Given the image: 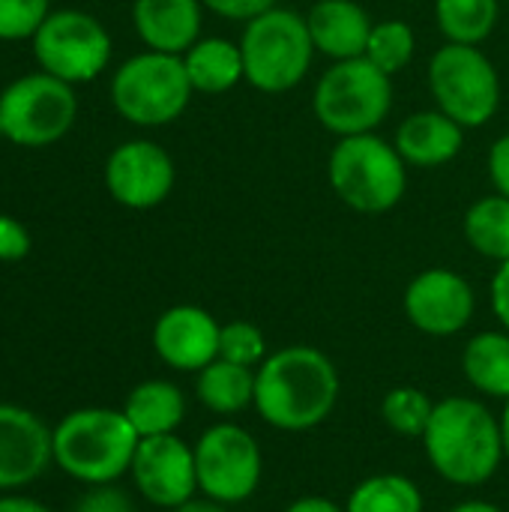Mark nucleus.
<instances>
[{"instance_id":"nucleus-1","label":"nucleus","mask_w":509,"mask_h":512,"mask_svg":"<svg viewBox=\"0 0 509 512\" xmlns=\"http://www.w3.org/2000/svg\"><path fill=\"white\" fill-rule=\"evenodd\" d=\"M339 387V372L324 351L291 345L258 366L255 408L273 429L309 432L333 414Z\"/></svg>"},{"instance_id":"nucleus-2","label":"nucleus","mask_w":509,"mask_h":512,"mask_svg":"<svg viewBox=\"0 0 509 512\" xmlns=\"http://www.w3.org/2000/svg\"><path fill=\"white\" fill-rule=\"evenodd\" d=\"M423 447L432 468L453 486H483L504 462L501 420L465 396L435 402L432 420L423 432Z\"/></svg>"},{"instance_id":"nucleus-3","label":"nucleus","mask_w":509,"mask_h":512,"mask_svg":"<svg viewBox=\"0 0 509 512\" xmlns=\"http://www.w3.org/2000/svg\"><path fill=\"white\" fill-rule=\"evenodd\" d=\"M141 435L132 429L123 411L81 408L60 420L51 432L54 462L78 483L111 486L135 459Z\"/></svg>"},{"instance_id":"nucleus-4","label":"nucleus","mask_w":509,"mask_h":512,"mask_svg":"<svg viewBox=\"0 0 509 512\" xmlns=\"http://www.w3.org/2000/svg\"><path fill=\"white\" fill-rule=\"evenodd\" d=\"M327 180L345 207L363 216H381L405 198L408 165L396 144L366 132L339 138L327 159Z\"/></svg>"},{"instance_id":"nucleus-5","label":"nucleus","mask_w":509,"mask_h":512,"mask_svg":"<svg viewBox=\"0 0 509 512\" xmlns=\"http://www.w3.org/2000/svg\"><path fill=\"white\" fill-rule=\"evenodd\" d=\"M240 54L243 78L255 90L285 93L309 75L315 42L300 12L273 6L264 15L246 21L240 36Z\"/></svg>"},{"instance_id":"nucleus-6","label":"nucleus","mask_w":509,"mask_h":512,"mask_svg":"<svg viewBox=\"0 0 509 512\" xmlns=\"http://www.w3.org/2000/svg\"><path fill=\"white\" fill-rule=\"evenodd\" d=\"M393 108V84L366 57L336 60L315 84L312 111L336 138L375 132Z\"/></svg>"},{"instance_id":"nucleus-7","label":"nucleus","mask_w":509,"mask_h":512,"mask_svg":"<svg viewBox=\"0 0 509 512\" xmlns=\"http://www.w3.org/2000/svg\"><path fill=\"white\" fill-rule=\"evenodd\" d=\"M183 54L144 51L117 66L111 78V105L132 126H168L192 99Z\"/></svg>"},{"instance_id":"nucleus-8","label":"nucleus","mask_w":509,"mask_h":512,"mask_svg":"<svg viewBox=\"0 0 509 512\" xmlns=\"http://www.w3.org/2000/svg\"><path fill=\"white\" fill-rule=\"evenodd\" d=\"M429 90L438 111L453 117L462 129L489 123L501 105L498 69L477 45H441L429 60Z\"/></svg>"},{"instance_id":"nucleus-9","label":"nucleus","mask_w":509,"mask_h":512,"mask_svg":"<svg viewBox=\"0 0 509 512\" xmlns=\"http://www.w3.org/2000/svg\"><path fill=\"white\" fill-rule=\"evenodd\" d=\"M78 117V99L72 84L48 75L30 72L15 78L0 93V123L3 135L27 150L57 144Z\"/></svg>"},{"instance_id":"nucleus-10","label":"nucleus","mask_w":509,"mask_h":512,"mask_svg":"<svg viewBox=\"0 0 509 512\" xmlns=\"http://www.w3.org/2000/svg\"><path fill=\"white\" fill-rule=\"evenodd\" d=\"M30 42L39 69L72 87L93 81L111 60V33L81 9L51 12Z\"/></svg>"},{"instance_id":"nucleus-11","label":"nucleus","mask_w":509,"mask_h":512,"mask_svg":"<svg viewBox=\"0 0 509 512\" xmlns=\"http://www.w3.org/2000/svg\"><path fill=\"white\" fill-rule=\"evenodd\" d=\"M195 471L198 489L207 501L240 504L255 495L264 471L258 441L234 423H219L201 435L195 444Z\"/></svg>"},{"instance_id":"nucleus-12","label":"nucleus","mask_w":509,"mask_h":512,"mask_svg":"<svg viewBox=\"0 0 509 512\" xmlns=\"http://www.w3.org/2000/svg\"><path fill=\"white\" fill-rule=\"evenodd\" d=\"M174 180L177 171L171 153L147 138L123 141L105 162V189L120 207L129 210L159 207L171 195Z\"/></svg>"},{"instance_id":"nucleus-13","label":"nucleus","mask_w":509,"mask_h":512,"mask_svg":"<svg viewBox=\"0 0 509 512\" xmlns=\"http://www.w3.org/2000/svg\"><path fill=\"white\" fill-rule=\"evenodd\" d=\"M129 471L138 492L162 510H177L195 501L192 498L198 489L195 450L177 435L141 438Z\"/></svg>"},{"instance_id":"nucleus-14","label":"nucleus","mask_w":509,"mask_h":512,"mask_svg":"<svg viewBox=\"0 0 509 512\" xmlns=\"http://www.w3.org/2000/svg\"><path fill=\"white\" fill-rule=\"evenodd\" d=\"M474 288L465 276L432 267L405 288V315L426 336H456L474 318Z\"/></svg>"},{"instance_id":"nucleus-15","label":"nucleus","mask_w":509,"mask_h":512,"mask_svg":"<svg viewBox=\"0 0 509 512\" xmlns=\"http://www.w3.org/2000/svg\"><path fill=\"white\" fill-rule=\"evenodd\" d=\"M51 462V429L33 411L0 402V492L30 486Z\"/></svg>"},{"instance_id":"nucleus-16","label":"nucleus","mask_w":509,"mask_h":512,"mask_svg":"<svg viewBox=\"0 0 509 512\" xmlns=\"http://www.w3.org/2000/svg\"><path fill=\"white\" fill-rule=\"evenodd\" d=\"M219 321L201 306H171L153 327L159 360L180 372H201L219 357Z\"/></svg>"},{"instance_id":"nucleus-17","label":"nucleus","mask_w":509,"mask_h":512,"mask_svg":"<svg viewBox=\"0 0 509 512\" xmlns=\"http://www.w3.org/2000/svg\"><path fill=\"white\" fill-rule=\"evenodd\" d=\"M201 0H132V24L150 51L186 54L201 36Z\"/></svg>"},{"instance_id":"nucleus-18","label":"nucleus","mask_w":509,"mask_h":512,"mask_svg":"<svg viewBox=\"0 0 509 512\" xmlns=\"http://www.w3.org/2000/svg\"><path fill=\"white\" fill-rule=\"evenodd\" d=\"M315 51L336 60H354L366 54L372 18L357 0H318L306 15Z\"/></svg>"},{"instance_id":"nucleus-19","label":"nucleus","mask_w":509,"mask_h":512,"mask_svg":"<svg viewBox=\"0 0 509 512\" xmlns=\"http://www.w3.org/2000/svg\"><path fill=\"white\" fill-rule=\"evenodd\" d=\"M399 156L411 168H438L459 156L465 144V129L444 111H417L405 117L393 138Z\"/></svg>"},{"instance_id":"nucleus-20","label":"nucleus","mask_w":509,"mask_h":512,"mask_svg":"<svg viewBox=\"0 0 509 512\" xmlns=\"http://www.w3.org/2000/svg\"><path fill=\"white\" fill-rule=\"evenodd\" d=\"M183 66L195 93L219 96L243 81L240 42H231V39H219V36L198 39L183 54Z\"/></svg>"},{"instance_id":"nucleus-21","label":"nucleus","mask_w":509,"mask_h":512,"mask_svg":"<svg viewBox=\"0 0 509 512\" xmlns=\"http://www.w3.org/2000/svg\"><path fill=\"white\" fill-rule=\"evenodd\" d=\"M123 414L141 438L174 435L186 417V399L171 381H144L126 396Z\"/></svg>"},{"instance_id":"nucleus-22","label":"nucleus","mask_w":509,"mask_h":512,"mask_svg":"<svg viewBox=\"0 0 509 512\" xmlns=\"http://www.w3.org/2000/svg\"><path fill=\"white\" fill-rule=\"evenodd\" d=\"M195 393L201 405L210 408L213 414H225V417L240 414L249 405H255V369L216 357L210 366L198 372Z\"/></svg>"},{"instance_id":"nucleus-23","label":"nucleus","mask_w":509,"mask_h":512,"mask_svg":"<svg viewBox=\"0 0 509 512\" xmlns=\"http://www.w3.org/2000/svg\"><path fill=\"white\" fill-rule=\"evenodd\" d=\"M465 378L474 390L486 396L509 399V336L507 333H480L465 345L462 354Z\"/></svg>"},{"instance_id":"nucleus-24","label":"nucleus","mask_w":509,"mask_h":512,"mask_svg":"<svg viewBox=\"0 0 509 512\" xmlns=\"http://www.w3.org/2000/svg\"><path fill=\"white\" fill-rule=\"evenodd\" d=\"M465 240L483 258L498 264L509 261V198L507 195H486L474 201L462 222Z\"/></svg>"},{"instance_id":"nucleus-25","label":"nucleus","mask_w":509,"mask_h":512,"mask_svg":"<svg viewBox=\"0 0 509 512\" xmlns=\"http://www.w3.org/2000/svg\"><path fill=\"white\" fill-rule=\"evenodd\" d=\"M501 0H435V21L447 42L480 45L498 24Z\"/></svg>"},{"instance_id":"nucleus-26","label":"nucleus","mask_w":509,"mask_h":512,"mask_svg":"<svg viewBox=\"0 0 509 512\" xmlns=\"http://www.w3.org/2000/svg\"><path fill=\"white\" fill-rule=\"evenodd\" d=\"M348 512H423V495L417 483L402 474H378L363 480L351 498Z\"/></svg>"},{"instance_id":"nucleus-27","label":"nucleus","mask_w":509,"mask_h":512,"mask_svg":"<svg viewBox=\"0 0 509 512\" xmlns=\"http://www.w3.org/2000/svg\"><path fill=\"white\" fill-rule=\"evenodd\" d=\"M414 30L411 24H405L402 18H390V21H378L369 33V45H366V60L375 63L384 75H396L402 72L411 57H414Z\"/></svg>"},{"instance_id":"nucleus-28","label":"nucleus","mask_w":509,"mask_h":512,"mask_svg":"<svg viewBox=\"0 0 509 512\" xmlns=\"http://www.w3.org/2000/svg\"><path fill=\"white\" fill-rule=\"evenodd\" d=\"M432 411H435V402L429 399V393L417 387H396L381 402V420L405 438H423L432 420Z\"/></svg>"},{"instance_id":"nucleus-29","label":"nucleus","mask_w":509,"mask_h":512,"mask_svg":"<svg viewBox=\"0 0 509 512\" xmlns=\"http://www.w3.org/2000/svg\"><path fill=\"white\" fill-rule=\"evenodd\" d=\"M219 360L237 366H261L267 360V339L252 321H228L219 330Z\"/></svg>"},{"instance_id":"nucleus-30","label":"nucleus","mask_w":509,"mask_h":512,"mask_svg":"<svg viewBox=\"0 0 509 512\" xmlns=\"http://www.w3.org/2000/svg\"><path fill=\"white\" fill-rule=\"evenodd\" d=\"M48 15V0H0V42L33 39Z\"/></svg>"},{"instance_id":"nucleus-31","label":"nucleus","mask_w":509,"mask_h":512,"mask_svg":"<svg viewBox=\"0 0 509 512\" xmlns=\"http://www.w3.org/2000/svg\"><path fill=\"white\" fill-rule=\"evenodd\" d=\"M72 512H135V507L126 492L114 486H93L87 495L78 498Z\"/></svg>"},{"instance_id":"nucleus-32","label":"nucleus","mask_w":509,"mask_h":512,"mask_svg":"<svg viewBox=\"0 0 509 512\" xmlns=\"http://www.w3.org/2000/svg\"><path fill=\"white\" fill-rule=\"evenodd\" d=\"M27 252H30V231L18 219L0 213V261H21L27 258Z\"/></svg>"},{"instance_id":"nucleus-33","label":"nucleus","mask_w":509,"mask_h":512,"mask_svg":"<svg viewBox=\"0 0 509 512\" xmlns=\"http://www.w3.org/2000/svg\"><path fill=\"white\" fill-rule=\"evenodd\" d=\"M201 3L210 12H216L222 18H231V21H243V24L276 6V0H201Z\"/></svg>"},{"instance_id":"nucleus-34","label":"nucleus","mask_w":509,"mask_h":512,"mask_svg":"<svg viewBox=\"0 0 509 512\" xmlns=\"http://www.w3.org/2000/svg\"><path fill=\"white\" fill-rule=\"evenodd\" d=\"M489 177L495 192L509 198V132L501 135L489 150Z\"/></svg>"},{"instance_id":"nucleus-35","label":"nucleus","mask_w":509,"mask_h":512,"mask_svg":"<svg viewBox=\"0 0 509 512\" xmlns=\"http://www.w3.org/2000/svg\"><path fill=\"white\" fill-rule=\"evenodd\" d=\"M492 309L498 321L509 330V261H504L492 279Z\"/></svg>"},{"instance_id":"nucleus-36","label":"nucleus","mask_w":509,"mask_h":512,"mask_svg":"<svg viewBox=\"0 0 509 512\" xmlns=\"http://www.w3.org/2000/svg\"><path fill=\"white\" fill-rule=\"evenodd\" d=\"M0 512H51L45 504L33 501V498H21V495H3L0 498Z\"/></svg>"},{"instance_id":"nucleus-37","label":"nucleus","mask_w":509,"mask_h":512,"mask_svg":"<svg viewBox=\"0 0 509 512\" xmlns=\"http://www.w3.org/2000/svg\"><path fill=\"white\" fill-rule=\"evenodd\" d=\"M285 512H348V510H342L339 504H333V501H327V498H300V501H294V504H291Z\"/></svg>"},{"instance_id":"nucleus-38","label":"nucleus","mask_w":509,"mask_h":512,"mask_svg":"<svg viewBox=\"0 0 509 512\" xmlns=\"http://www.w3.org/2000/svg\"><path fill=\"white\" fill-rule=\"evenodd\" d=\"M171 512H228L225 510V504H216V501H189V504H183V507H177V510Z\"/></svg>"},{"instance_id":"nucleus-39","label":"nucleus","mask_w":509,"mask_h":512,"mask_svg":"<svg viewBox=\"0 0 509 512\" xmlns=\"http://www.w3.org/2000/svg\"><path fill=\"white\" fill-rule=\"evenodd\" d=\"M450 512H504L498 504H489V501H465L459 507H453Z\"/></svg>"},{"instance_id":"nucleus-40","label":"nucleus","mask_w":509,"mask_h":512,"mask_svg":"<svg viewBox=\"0 0 509 512\" xmlns=\"http://www.w3.org/2000/svg\"><path fill=\"white\" fill-rule=\"evenodd\" d=\"M501 435H504V456L509 459V399L507 408H504V417H501Z\"/></svg>"},{"instance_id":"nucleus-41","label":"nucleus","mask_w":509,"mask_h":512,"mask_svg":"<svg viewBox=\"0 0 509 512\" xmlns=\"http://www.w3.org/2000/svg\"><path fill=\"white\" fill-rule=\"evenodd\" d=\"M0 138H6V135H3V123H0Z\"/></svg>"}]
</instances>
